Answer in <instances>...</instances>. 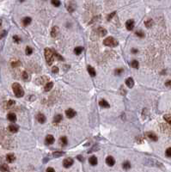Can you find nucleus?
Instances as JSON below:
<instances>
[{
  "label": "nucleus",
  "mask_w": 171,
  "mask_h": 172,
  "mask_svg": "<svg viewBox=\"0 0 171 172\" xmlns=\"http://www.w3.org/2000/svg\"><path fill=\"white\" fill-rule=\"evenodd\" d=\"M12 89H13V92H14V94H15V96L16 97H22V96H24V90H23V87L19 84H17V83L13 84Z\"/></svg>",
  "instance_id": "1"
},
{
  "label": "nucleus",
  "mask_w": 171,
  "mask_h": 172,
  "mask_svg": "<svg viewBox=\"0 0 171 172\" xmlns=\"http://www.w3.org/2000/svg\"><path fill=\"white\" fill-rule=\"evenodd\" d=\"M54 54H53V50L49 49V48H46L45 49V58L47 60V63L50 65H52L54 61V58H53Z\"/></svg>",
  "instance_id": "2"
},
{
  "label": "nucleus",
  "mask_w": 171,
  "mask_h": 172,
  "mask_svg": "<svg viewBox=\"0 0 171 172\" xmlns=\"http://www.w3.org/2000/svg\"><path fill=\"white\" fill-rule=\"evenodd\" d=\"M103 44L107 47H111V48H114V47H117L118 46V40L114 39L113 37H107L105 40H103Z\"/></svg>",
  "instance_id": "3"
},
{
  "label": "nucleus",
  "mask_w": 171,
  "mask_h": 172,
  "mask_svg": "<svg viewBox=\"0 0 171 172\" xmlns=\"http://www.w3.org/2000/svg\"><path fill=\"white\" fill-rule=\"evenodd\" d=\"M73 163H74V161H73L72 158H66V159L63 161V166L65 168H70L71 165L73 164Z\"/></svg>",
  "instance_id": "4"
},
{
  "label": "nucleus",
  "mask_w": 171,
  "mask_h": 172,
  "mask_svg": "<svg viewBox=\"0 0 171 172\" xmlns=\"http://www.w3.org/2000/svg\"><path fill=\"white\" fill-rule=\"evenodd\" d=\"M76 115H77V112H76L74 109H72V108H68V109L66 111V115L68 118H70V119L73 117H75Z\"/></svg>",
  "instance_id": "5"
},
{
  "label": "nucleus",
  "mask_w": 171,
  "mask_h": 172,
  "mask_svg": "<svg viewBox=\"0 0 171 172\" xmlns=\"http://www.w3.org/2000/svg\"><path fill=\"white\" fill-rule=\"evenodd\" d=\"M54 137H53V135H51V134H49V135H47V137H46V140H45V143H46V145H52V144H53L54 143Z\"/></svg>",
  "instance_id": "6"
},
{
  "label": "nucleus",
  "mask_w": 171,
  "mask_h": 172,
  "mask_svg": "<svg viewBox=\"0 0 171 172\" xmlns=\"http://www.w3.org/2000/svg\"><path fill=\"white\" fill-rule=\"evenodd\" d=\"M96 35H98L100 37H102V36H104V35H107V30L105 29V28H103L101 27H99L96 30Z\"/></svg>",
  "instance_id": "7"
},
{
  "label": "nucleus",
  "mask_w": 171,
  "mask_h": 172,
  "mask_svg": "<svg viewBox=\"0 0 171 172\" xmlns=\"http://www.w3.org/2000/svg\"><path fill=\"white\" fill-rule=\"evenodd\" d=\"M145 134H146V136H147L151 140H152V141H157V140H158V138H157L156 133H154V132H147Z\"/></svg>",
  "instance_id": "8"
},
{
  "label": "nucleus",
  "mask_w": 171,
  "mask_h": 172,
  "mask_svg": "<svg viewBox=\"0 0 171 172\" xmlns=\"http://www.w3.org/2000/svg\"><path fill=\"white\" fill-rule=\"evenodd\" d=\"M126 29L129 30V31L132 30L133 29V28H134V21L133 20H128L126 23Z\"/></svg>",
  "instance_id": "9"
},
{
  "label": "nucleus",
  "mask_w": 171,
  "mask_h": 172,
  "mask_svg": "<svg viewBox=\"0 0 171 172\" xmlns=\"http://www.w3.org/2000/svg\"><path fill=\"white\" fill-rule=\"evenodd\" d=\"M106 164H107L108 166H113L114 164H115V160H114V158H113V157L109 156V157H108L106 158Z\"/></svg>",
  "instance_id": "10"
},
{
  "label": "nucleus",
  "mask_w": 171,
  "mask_h": 172,
  "mask_svg": "<svg viewBox=\"0 0 171 172\" xmlns=\"http://www.w3.org/2000/svg\"><path fill=\"white\" fill-rule=\"evenodd\" d=\"M89 162L90 164L92 166H96L98 163V160H97V157L96 156H91L89 158Z\"/></svg>",
  "instance_id": "11"
},
{
  "label": "nucleus",
  "mask_w": 171,
  "mask_h": 172,
  "mask_svg": "<svg viewBox=\"0 0 171 172\" xmlns=\"http://www.w3.org/2000/svg\"><path fill=\"white\" fill-rule=\"evenodd\" d=\"M36 119H37L38 121L40 123H41V124L45 123V121H46V116L43 115V114H38L37 116H36Z\"/></svg>",
  "instance_id": "12"
},
{
  "label": "nucleus",
  "mask_w": 171,
  "mask_h": 172,
  "mask_svg": "<svg viewBox=\"0 0 171 172\" xmlns=\"http://www.w3.org/2000/svg\"><path fill=\"white\" fill-rule=\"evenodd\" d=\"M38 84H44L46 82H49V80L47 77H39L37 80H36Z\"/></svg>",
  "instance_id": "13"
},
{
  "label": "nucleus",
  "mask_w": 171,
  "mask_h": 172,
  "mask_svg": "<svg viewBox=\"0 0 171 172\" xmlns=\"http://www.w3.org/2000/svg\"><path fill=\"white\" fill-rule=\"evenodd\" d=\"M16 157H15V155L13 154V153H9V154L6 155V160H7L8 163H13L15 161Z\"/></svg>",
  "instance_id": "14"
},
{
  "label": "nucleus",
  "mask_w": 171,
  "mask_h": 172,
  "mask_svg": "<svg viewBox=\"0 0 171 172\" xmlns=\"http://www.w3.org/2000/svg\"><path fill=\"white\" fill-rule=\"evenodd\" d=\"M10 64H11V66H12L13 68H16V67H18V66H20L21 65L20 60H16V59H14V60H11Z\"/></svg>",
  "instance_id": "15"
},
{
  "label": "nucleus",
  "mask_w": 171,
  "mask_h": 172,
  "mask_svg": "<svg viewBox=\"0 0 171 172\" xmlns=\"http://www.w3.org/2000/svg\"><path fill=\"white\" fill-rule=\"evenodd\" d=\"M87 70H88L89 74L90 75L91 77H95V76L96 75V70H95V68L92 67V66H90V65H88V67H87Z\"/></svg>",
  "instance_id": "16"
},
{
  "label": "nucleus",
  "mask_w": 171,
  "mask_h": 172,
  "mask_svg": "<svg viewBox=\"0 0 171 172\" xmlns=\"http://www.w3.org/2000/svg\"><path fill=\"white\" fill-rule=\"evenodd\" d=\"M126 84L127 85V87H128V88H132L134 86V81H133V79H132V77H128V78H126Z\"/></svg>",
  "instance_id": "17"
},
{
  "label": "nucleus",
  "mask_w": 171,
  "mask_h": 172,
  "mask_svg": "<svg viewBox=\"0 0 171 172\" xmlns=\"http://www.w3.org/2000/svg\"><path fill=\"white\" fill-rule=\"evenodd\" d=\"M8 130L10 131V132H13V133H15V132H17L18 131V127H16V125H10L9 127H8Z\"/></svg>",
  "instance_id": "18"
},
{
  "label": "nucleus",
  "mask_w": 171,
  "mask_h": 172,
  "mask_svg": "<svg viewBox=\"0 0 171 172\" xmlns=\"http://www.w3.org/2000/svg\"><path fill=\"white\" fill-rule=\"evenodd\" d=\"M7 118H8V120H10V121H11V122H15L16 120V115L14 113H10V114H8Z\"/></svg>",
  "instance_id": "19"
},
{
  "label": "nucleus",
  "mask_w": 171,
  "mask_h": 172,
  "mask_svg": "<svg viewBox=\"0 0 171 172\" xmlns=\"http://www.w3.org/2000/svg\"><path fill=\"white\" fill-rule=\"evenodd\" d=\"M58 34V28L57 26H54V27L52 28L51 30V35L53 36V37H56Z\"/></svg>",
  "instance_id": "20"
},
{
  "label": "nucleus",
  "mask_w": 171,
  "mask_h": 172,
  "mask_svg": "<svg viewBox=\"0 0 171 172\" xmlns=\"http://www.w3.org/2000/svg\"><path fill=\"white\" fill-rule=\"evenodd\" d=\"M59 143H60V145L62 146H66L67 144H68V140H67V138L66 136H63V137L60 138V140H59Z\"/></svg>",
  "instance_id": "21"
},
{
  "label": "nucleus",
  "mask_w": 171,
  "mask_h": 172,
  "mask_svg": "<svg viewBox=\"0 0 171 172\" xmlns=\"http://www.w3.org/2000/svg\"><path fill=\"white\" fill-rule=\"evenodd\" d=\"M62 115H57L54 116V118H53V123L54 124H58V123L60 122L61 120H62Z\"/></svg>",
  "instance_id": "22"
},
{
  "label": "nucleus",
  "mask_w": 171,
  "mask_h": 172,
  "mask_svg": "<svg viewBox=\"0 0 171 172\" xmlns=\"http://www.w3.org/2000/svg\"><path fill=\"white\" fill-rule=\"evenodd\" d=\"M68 3L70 4V5L66 4V7H67V9H68V10L70 12H73L76 9V5L73 4V2H68Z\"/></svg>",
  "instance_id": "23"
},
{
  "label": "nucleus",
  "mask_w": 171,
  "mask_h": 172,
  "mask_svg": "<svg viewBox=\"0 0 171 172\" xmlns=\"http://www.w3.org/2000/svg\"><path fill=\"white\" fill-rule=\"evenodd\" d=\"M99 105L101 106V107L102 108H109L110 107V105H109V103H108L106 100H101L100 102H99Z\"/></svg>",
  "instance_id": "24"
},
{
  "label": "nucleus",
  "mask_w": 171,
  "mask_h": 172,
  "mask_svg": "<svg viewBox=\"0 0 171 172\" xmlns=\"http://www.w3.org/2000/svg\"><path fill=\"white\" fill-rule=\"evenodd\" d=\"M53 83L49 81V82L47 83V84L45 85V91H49V90H51L53 89Z\"/></svg>",
  "instance_id": "25"
},
{
  "label": "nucleus",
  "mask_w": 171,
  "mask_h": 172,
  "mask_svg": "<svg viewBox=\"0 0 171 172\" xmlns=\"http://www.w3.org/2000/svg\"><path fill=\"white\" fill-rule=\"evenodd\" d=\"M31 21H32L31 17H28V16H27V17H24L23 19V24L24 25V26H28V25L31 23Z\"/></svg>",
  "instance_id": "26"
},
{
  "label": "nucleus",
  "mask_w": 171,
  "mask_h": 172,
  "mask_svg": "<svg viewBox=\"0 0 171 172\" xmlns=\"http://www.w3.org/2000/svg\"><path fill=\"white\" fill-rule=\"evenodd\" d=\"M9 166L7 164H3L0 165V170L2 172H8L9 171Z\"/></svg>",
  "instance_id": "27"
},
{
  "label": "nucleus",
  "mask_w": 171,
  "mask_h": 172,
  "mask_svg": "<svg viewBox=\"0 0 171 172\" xmlns=\"http://www.w3.org/2000/svg\"><path fill=\"white\" fill-rule=\"evenodd\" d=\"M83 48H82V47H77V48H75V49H74V53L77 55H79L81 54V52H83Z\"/></svg>",
  "instance_id": "28"
},
{
  "label": "nucleus",
  "mask_w": 171,
  "mask_h": 172,
  "mask_svg": "<svg viewBox=\"0 0 171 172\" xmlns=\"http://www.w3.org/2000/svg\"><path fill=\"white\" fill-rule=\"evenodd\" d=\"M122 167H123V169H125V170H129V169L131 168V164H130V162H128V161H126V162L123 163Z\"/></svg>",
  "instance_id": "29"
},
{
  "label": "nucleus",
  "mask_w": 171,
  "mask_h": 172,
  "mask_svg": "<svg viewBox=\"0 0 171 172\" xmlns=\"http://www.w3.org/2000/svg\"><path fill=\"white\" fill-rule=\"evenodd\" d=\"M22 77H23V79L24 80V81H28L29 78H30V77H29V75L26 72H23L22 73Z\"/></svg>",
  "instance_id": "30"
},
{
  "label": "nucleus",
  "mask_w": 171,
  "mask_h": 172,
  "mask_svg": "<svg viewBox=\"0 0 171 172\" xmlns=\"http://www.w3.org/2000/svg\"><path fill=\"white\" fill-rule=\"evenodd\" d=\"M163 118H164V120H166L169 125H171V115H165L163 116Z\"/></svg>",
  "instance_id": "31"
},
{
  "label": "nucleus",
  "mask_w": 171,
  "mask_h": 172,
  "mask_svg": "<svg viewBox=\"0 0 171 172\" xmlns=\"http://www.w3.org/2000/svg\"><path fill=\"white\" fill-rule=\"evenodd\" d=\"M131 65H132V66L133 68H135V69H138V66H139L138 61H137V60H133V61H132Z\"/></svg>",
  "instance_id": "32"
},
{
  "label": "nucleus",
  "mask_w": 171,
  "mask_h": 172,
  "mask_svg": "<svg viewBox=\"0 0 171 172\" xmlns=\"http://www.w3.org/2000/svg\"><path fill=\"white\" fill-rule=\"evenodd\" d=\"M64 155V152H55L53 153V156L54 157H59L61 156H63Z\"/></svg>",
  "instance_id": "33"
},
{
  "label": "nucleus",
  "mask_w": 171,
  "mask_h": 172,
  "mask_svg": "<svg viewBox=\"0 0 171 172\" xmlns=\"http://www.w3.org/2000/svg\"><path fill=\"white\" fill-rule=\"evenodd\" d=\"M25 52L27 55H30V54H32V52H33V49H32V48H30V47H27V48H26V50H25Z\"/></svg>",
  "instance_id": "34"
},
{
  "label": "nucleus",
  "mask_w": 171,
  "mask_h": 172,
  "mask_svg": "<svg viewBox=\"0 0 171 172\" xmlns=\"http://www.w3.org/2000/svg\"><path fill=\"white\" fill-rule=\"evenodd\" d=\"M123 72H124V70L122 69V68H118V69H116V70H115L114 73H115L116 76H120L121 73Z\"/></svg>",
  "instance_id": "35"
},
{
  "label": "nucleus",
  "mask_w": 171,
  "mask_h": 172,
  "mask_svg": "<svg viewBox=\"0 0 171 172\" xmlns=\"http://www.w3.org/2000/svg\"><path fill=\"white\" fill-rule=\"evenodd\" d=\"M144 24L146 25V27H147V28H151V26H152V24H153V22H152V20H151V19H150V20L146 21L145 23H144Z\"/></svg>",
  "instance_id": "36"
},
{
  "label": "nucleus",
  "mask_w": 171,
  "mask_h": 172,
  "mask_svg": "<svg viewBox=\"0 0 171 172\" xmlns=\"http://www.w3.org/2000/svg\"><path fill=\"white\" fill-rule=\"evenodd\" d=\"M52 4H53L54 6H56V7H58V6H60L61 4V2L60 1H58V0H54V1H52Z\"/></svg>",
  "instance_id": "37"
},
{
  "label": "nucleus",
  "mask_w": 171,
  "mask_h": 172,
  "mask_svg": "<svg viewBox=\"0 0 171 172\" xmlns=\"http://www.w3.org/2000/svg\"><path fill=\"white\" fill-rule=\"evenodd\" d=\"M136 35L140 38H144V34L143 31H137L136 32Z\"/></svg>",
  "instance_id": "38"
},
{
  "label": "nucleus",
  "mask_w": 171,
  "mask_h": 172,
  "mask_svg": "<svg viewBox=\"0 0 171 172\" xmlns=\"http://www.w3.org/2000/svg\"><path fill=\"white\" fill-rule=\"evenodd\" d=\"M13 40H14V41H15L16 43H19L21 41L20 37L17 36V35H14V36H13Z\"/></svg>",
  "instance_id": "39"
},
{
  "label": "nucleus",
  "mask_w": 171,
  "mask_h": 172,
  "mask_svg": "<svg viewBox=\"0 0 171 172\" xmlns=\"http://www.w3.org/2000/svg\"><path fill=\"white\" fill-rule=\"evenodd\" d=\"M165 154L168 157H171V147L168 148L166 150V152H165Z\"/></svg>",
  "instance_id": "40"
},
{
  "label": "nucleus",
  "mask_w": 171,
  "mask_h": 172,
  "mask_svg": "<svg viewBox=\"0 0 171 172\" xmlns=\"http://www.w3.org/2000/svg\"><path fill=\"white\" fill-rule=\"evenodd\" d=\"M53 54H54V56L58 58V60H64L63 57H61V56H60V55H59V54H58V52H56L55 51H53Z\"/></svg>",
  "instance_id": "41"
},
{
  "label": "nucleus",
  "mask_w": 171,
  "mask_h": 172,
  "mask_svg": "<svg viewBox=\"0 0 171 172\" xmlns=\"http://www.w3.org/2000/svg\"><path fill=\"white\" fill-rule=\"evenodd\" d=\"M15 104V102L14 101H12V100H10L9 102H7V107L8 108H10V107H12L13 105Z\"/></svg>",
  "instance_id": "42"
},
{
  "label": "nucleus",
  "mask_w": 171,
  "mask_h": 172,
  "mask_svg": "<svg viewBox=\"0 0 171 172\" xmlns=\"http://www.w3.org/2000/svg\"><path fill=\"white\" fill-rule=\"evenodd\" d=\"M115 13H116L115 11H113V12H112L111 14H109V15H108V21H110L111 19L113 17V16L115 15Z\"/></svg>",
  "instance_id": "43"
},
{
  "label": "nucleus",
  "mask_w": 171,
  "mask_h": 172,
  "mask_svg": "<svg viewBox=\"0 0 171 172\" xmlns=\"http://www.w3.org/2000/svg\"><path fill=\"white\" fill-rule=\"evenodd\" d=\"M52 72H53V73H58V67H57V66H53V67L52 68Z\"/></svg>",
  "instance_id": "44"
},
{
  "label": "nucleus",
  "mask_w": 171,
  "mask_h": 172,
  "mask_svg": "<svg viewBox=\"0 0 171 172\" xmlns=\"http://www.w3.org/2000/svg\"><path fill=\"white\" fill-rule=\"evenodd\" d=\"M47 172H55V170H54V169L52 167H49L47 169Z\"/></svg>",
  "instance_id": "45"
},
{
  "label": "nucleus",
  "mask_w": 171,
  "mask_h": 172,
  "mask_svg": "<svg viewBox=\"0 0 171 172\" xmlns=\"http://www.w3.org/2000/svg\"><path fill=\"white\" fill-rule=\"evenodd\" d=\"M6 34H7L6 31H3V32L1 33V35H0V39H2L3 37H4L5 35H6Z\"/></svg>",
  "instance_id": "46"
},
{
  "label": "nucleus",
  "mask_w": 171,
  "mask_h": 172,
  "mask_svg": "<svg viewBox=\"0 0 171 172\" xmlns=\"http://www.w3.org/2000/svg\"><path fill=\"white\" fill-rule=\"evenodd\" d=\"M77 158H78V160H80V161H83V158L82 157V156H78Z\"/></svg>",
  "instance_id": "47"
},
{
  "label": "nucleus",
  "mask_w": 171,
  "mask_h": 172,
  "mask_svg": "<svg viewBox=\"0 0 171 172\" xmlns=\"http://www.w3.org/2000/svg\"><path fill=\"white\" fill-rule=\"evenodd\" d=\"M170 84H171V81H168V82L166 83V85H167V86H169Z\"/></svg>",
  "instance_id": "48"
},
{
  "label": "nucleus",
  "mask_w": 171,
  "mask_h": 172,
  "mask_svg": "<svg viewBox=\"0 0 171 172\" xmlns=\"http://www.w3.org/2000/svg\"><path fill=\"white\" fill-rule=\"evenodd\" d=\"M132 52H134V53H136V52H138V50H137V49H132Z\"/></svg>",
  "instance_id": "49"
}]
</instances>
